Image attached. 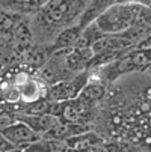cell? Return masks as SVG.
Here are the masks:
<instances>
[{"mask_svg":"<svg viewBox=\"0 0 151 152\" xmlns=\"http://www.w3.org/2000/svg\"><path fill=\"white\" fill-rule=\"evenodd\" d=\"M0 152H18V149L14 148L2 134H0Z\"/></svg>","mask_w":151,"mask_h":152,"instance_id":"2e32d148","label":"cell"},{"mask_svg":"<svg viewBox=\"0 0 151 152\" xmlns=\"http://www.w3.org/2000/svg\"><path fill=\"white\" fill-rule=\"evenodd\" d=\"M23 152H68V148H67V143L62 140L39 139L38 142L27 146Z\"/></svg>","mask_w":151,"mask_h":152,"instance_id":"7c38bea8","label":"cell"},{"mask_svg":"<svg viewBox=\"0 0 151 152\" xmlns=\"http://www.w3.org/2000/svg\"><path fill=\"white\" fill-rule=\"evenodd\" d=\"M21 152H23V151H21Z\"/></svg>","mask_w":151,"mask_h":152,"instance_id":"d6986e66","label":"cell"},{"mask_svg":"<svg viewBox=\"0 0 151 152\" xmlns=\"http://www.w3.org/2000/svg\"><path fill=\"white\" fill-rule=\"evenodd\" d=\"M144 11L145 6L141 2H113L94 24L103 35H122L139 23Z\"/></svg>","mask_w":151,"mask_h":152,"instance_id":"6da1fadb","label":"cell"},{"mask_svg":"<svg viewBox=\"0 0 151 152\" xmlns=\"http://www.w3.org/2000/svg\"><path fill=\"white\" fill-rule=\"evenodd\" d=\"M113 2H91V3H86L79 21H77V24L85 29V27H88L89 24H92L94 21L109 8Z\"/></svg>","mask_w":151,"mask_h":152,"instance_id":"30bf717a","label":"cell"},{"mask_svg":"<svg viewBox=\"0 0 151 152\" xmlns=\"http://www.w3.org/2000/svg\"><path fill=\"white\" fill-rule=\"evenodd\" d=\"M104 94H106V89H104V86H103L101 83H92V81H89V83L82 89V92H80V95H79V99H80L83 104H86V105L89 107V105H92L94 102L100 101V99L104 96Z\"/></svg>","mask_w":151,"mask_h":152,"instance_id":"4fadbf2b","label":"cell"},{"mask_svg":"<svg viewBox=\"0 0 151 152\" xmlns=\"http://www.w3.org/2000/svg\"><path fill=\"white\" fill-rule=\"evenodd\" d=\"M21 17L17 14H12L3 8H0V36L2 35H11L15 26L20 23Z\"/></svg>","mask_w":151,"mask_h":152,"instance_id":"5bb4252c","label":"cell"},{"mask_svg":"<svg viewBox=\"0 0 151 152\" xmlns=\"http://www.w3.org/2000/svg\"><path fill=\"white\" fill-rule=\"evenodd\" d=\"M46 2L42 0H23V2H0V8H3L12 14H32V12H38Z\"/></svg>","mask_w":151,"mask_h":152,"instance_id":"8fae6325","label":"cell"},{"mask_svg":"<svg viewBox=\"0 0 151 152\" xmlns=\"http://www.w3.org/2000/svg\"><path fill=\"white\" fill-rule=\"evenodd\" d=\"M145 71H147V72H148V74H150V75H151V65H150V66H148V68H147V69H145Z\"/></svg>","mask_w":151,"mask_h":152,"instance_id":"ac0fdd59","label":"cell"},{"mask_svg":"<svg viewBox=\"0 0 151 152\" xmlns=\"http://www.w3.org/2000/svg\"><path fill=\"white\" fill-rule=\"evenodd\" d=\"M86 2H67V0H55V2H46L36 12V24L41 29L56 30V29H67L73 20H79Z\"/></svg>","mask_w":151,"mask_h":152,"instance_id":"7a4b0ae2","label":"cell"},{"mask_svg":"<svg viewBox=\"0 0 151 152\" xmlns=\"http://www.w3.org/2000/svg\"><path fill=\"white\" fill-rule=\"evenodd\" d=\"M91 81L89 71H83L77 75H74L70 80L56 83L50 88H47L46 101L49 102H67L79 98L82 89Z\"/></svg>","mask_w":151,"mask_h":152,"instance_id":"277c9868","label":"cell"},{"mask_svg":"<svg viewBox=\"0 0 151 152\" xmlns=\"http://www.w3.org/2000/svg\"><path fill=\"white\" fill-rule=\"evenodd\" d=\"M151 65V48H133L116 62L106 65L98 69V75L103 80L113 81L125 74L144 71Z\"/></svg>","mask_w":151,"mask_h":152,"instance_id":"3957f363","label":"cell"},{"mask_svg":"<svg viewBox=\"0 0 151 152\" xmlns=\"http://www.w3.org/2000/svg\"><path fill=\"white\" fill-rule=\"evenodd\" d=\"M0 134H2L14 148H17L18 151H24L27 146H30L32 143H35L41 139L26 124L20 122V121H15L14 124H11L9 126L2 129Z\"/></svg>","mask_w":151,"mask_h":152,"instance_id":"8992f818","label":"cell"},{"mask_svg":"<svg viewBox=\"0 0 151 152\" xmlns=\"http://www.w3.org/2000/svg\"><path fill=\"white\" fill-rule=\"evenodd\" d=\"M136 48H151V33H148L147 36H144V39L139 41Z\"/></svg>","mask_w":151,"mask_h":152,"instance_id":"e0dca14e","label":"cell"},{"mask_svg":"<svg viewBox=\"0 0 151 152\" xmlns=\"http://www.w3.org/2000/svg\"><path fill=\"white\" fill-rule=\"evenodd\" d=\"M65 143H67L68 151L83 152V151L91 149V148H94V146H97V145H101L103 140H101L97 134H94V133H91V131H85V133H82V134H79V136H74V137L65 140Z\"/></svg>","mask_w":151,"mask_h":152,"instance_id":"9c48e42d","label":"cell"},{"mask_svg":"<svg viewBox=\"0 0 151 152\" xmlns=\"http://www.w3.org/2000/svg\"><path fill=\"white\" fill-rule=\"evenodd\" d=\"M15 121H17V118L12 113H0V131L5 129L6 126H9L11 124H14Z\"/></svg>","mask_w":151,"mask_h":152,"instance_id":"9a60e30c","label":"cell"},{"mask_svg":"<svg viewBox=\"0 0 151 152\" xmlns=\"http://www.w3.org/2000/svg\"><path fill=\"white\" fill-rule=\"evenodd\" d=\"M82 32H83V29H82L77 23L73 24V26H70V27H67V29H63V30H60V32L57 33L55 42L52 44L53 53H55V51H59V50L73 48V47L77 44V41H79Z\"/></svg>","mask_w":151,"mask_h":152,"instance_id":"ba28073f","label":"cell"},{"mask_svg":"<svg viewBox=\"0 0 151 152\" xmlns=\"http://www.w3.org/2000/svg\"><path fill=\"white\" fill-rule=\"evenodd\" d=\"M17 121L26 124L35 134H38L39 137H44L50 129L59 124V119L47 115V113H41V115H26V113H20L15 115Z\"/></svg>","mask_w":151,"mask_h":152,"instance_id":"52a82bcc","label":"cell"},{"mask_svg":"<svg viewBox=\"0 0 151 152\" xmlns=\"http://www.w3.org/2000/svg\"><path fill=\"white\" fill-rule=\"evenodd\" d=\"M65 51L67 50H59L55 51L47 62L42 65V66L36 71V77L44 83L47 88L60 83V81H65L74 77V74L70 72L68 66H67V62H65Z\"/></svg>","mask_w":151,"mask_h":152,"instance_id":"5b68a950","label":"cell"}]
</instances>
